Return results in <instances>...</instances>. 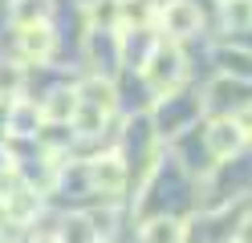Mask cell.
I'll return each instance as SVG.
<instances>
[{
	"label": "cell",
	"mask_w": 252,
	"mask_h": 243,
	"mask_svg": "<svg viewBox=\"0 0 252 243\" xmlns=\"http://www.w3.org/2000/svg\"><path fill=\"white\" fill-rule=\"evenodd\" d=\"M163 28L171 32V41L191 37V32L199 28V8L191 4V0H171V4L163 8Z\"/></svg>",
	"instance_id": "obj_1"
},
{
	"label": "cell",
	"mask_w": 252,
	"mask_h": 243,
	"mask_svg": "<svg viewBox=\"0 0 252 243\" xmlns=\"http://www.w3.org/2000/svg\"><path fill=\"white\" fill-rule=\"evenodd\" d=\"M147 77L159 89L175 85V77H179V49L175 45H159V49H155V57H151V65H147Z\"/></svg>",
	"instance_id": "obj_2"
},
{
	"label": "cell",
	"mask_w": 252,
	"mask_h": 243,
	"mask_svg": "<svg viewBox=\"0 0 252 243\" xmlns=\"http://www.w3.org/2000/svg\"><path fill=\"white\" fill-rule=\"evenodd\" d=\"M21 49L29 57H37V61H45L53 53V32H49V25L45 21H37V25H21Z\"/></svg>",
	"instance_id": "obj_3"
},
{
	"label": "cell",
	"mask_w": 252,
	"mask_h": 243,
	"mask_svg": "<svg viewBox=\"0 0 252 243\" xmlns=\"http://www.w3.org/2000/svg\"><path fill=\"white\" fill-rule=\"evenodd\" d=\"M240 126H236V122H216L212 130H208V146H212V154L216 158H228L232 150H236V146H240Z\"/></svg>",
	"instance_id": "obj_4"
},
{
	"label": "cell",
	"mask_w": 252,
	"mask_h": 243,
	"mask_svg": "<svg viewBox=\"0 0 252 243\" xmlns=\"http://www.w3.org/2000/svg\"><path fill=\"white\" fill-rule=\"evenodd\" d=\"M90 174H94V183H98L102 190H118L122 187V178H126V170H122V162L110 154V158H98L90 166Z\"/></svg>",
	"instance_id": "obj_5"
},
{
	"label": "cell",
	"mask_w": 252,
	"mask_h": 243,
	"mask_svg": "<svg viewBox=\"0 0 252 243\" xmlns=\"http://www.w3.org/2000/svg\"><path fill=\"white\" fill-rule=\"evenodd\" d=\"M143 243H183V223H175V219H151L143 227Z\"/></svg>",
	"instance_id": "obj_6"
},
{
	"label": "cell",
	"mask_w": 252,
	"mask_h": 243,
	"mask_svg": "<svg viewBox=\"0 0 252 243\" xmlns=\"http://www.w3.org/2000/svg\"><path fill=\"white\" fill-rule=\"evenodd\" d=\"M77 106H82V102H77V89H57V93H53V102H45V106H41V113H45V118L65 122V118H73V113H77Z\"/></svg>",
	"instance_id": "obj_7"
},
{
	"label": "cell",
	"mask_w": 252,
	"mask_h": 243,
	"mask_svg": "<svg viewBox=\"0 0 252 243\" xmlns=\"http://www.w3.org/2000/svg\"><path fill=\"white\" fill-rule=\"evenodd\" d=\"M77 102H86L90 109H110L114 106V89H110L106 81H86V85L77 89Z\"/></svg>",
	"instance_id": "obj_8"
},
{
	"label": "cell",
	"mask_w": 252,
	"mask_h": 243,
	"mask_svg": "<svg viewBox=\"0 0 252 243\" xmlns=\"http://www.w3.org/2000/svg\"><path fill=\"white\" fill-rule=\"evenodd\" d=\"M45 12H49V0H17V21L21 25L45 21Z\"/></svg>",
	"instance_id": "obj_9"
},
{
	"label": "cell",
	"mask_w": 252,
	"mask_h": 243,
	"mask_svg": "<svg viewBox=\"0 0 252 243\" xmlns=\"http://www.w3.org/2000/svg\"><path fill=\"white\" fill-rule=\"evenodd\" d=\"M224 16H228V25H248L252 21V4H248V0H228Z\"/></svg>",
	"instance_id": "obj_10"
},
{
	"label": "cell",
	"mask_w": 252,
	"mask_h": 243,
	"mask_svg": "<svg viewBox=\"0 0 252 243\" xmlns=\"http://www.w3.org/2000/svg\"><path fill=\"white\" fill-rule=\"evenodd\" d=\"M236 126H240V134H252V106H244L240 113H236V118H232Z\"/></svg>",
	"instance_id": "obj_11"
},
{
	"label": "cell",
	"mask_w": 252,
	"mask_h": 243,
	"mask_svg": "<svg viewBox=\"0 0 252 243\" xmlns=\"http://www.w3.org/2000/svg\"><path fill=\"white\" fill-rule=\"evenodd\" d=\"M244 239H248V243H252V219H248V231H244Z\"/></svg>",
	"instance_id": "obj_12"
},
{
	"label": "cell",
	"mask_w": 252,
	"mask_h": 243,
	"mask_svg": "<svg viewBox=\"0 0 252 243\" xmlns=\"http://www.w3.org/2000/svg\"><path fill=\"white\" fill-rule=\"evenodd\" d=\"M41 243H53V239H41Z\"/></svg>",
	"instance_id": "obj_13"
}]
</instances>
